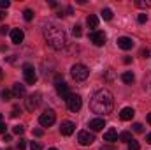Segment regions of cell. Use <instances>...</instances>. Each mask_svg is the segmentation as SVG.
I'll return each instance as SVG.
<instances>
[{"mask_svg": "<svg viewBox=\"0 0 151 150\" xmlns=\"http://www.w3.org/2000/svg\"><path fill=\"white\" fill-rule=\"evenodd\" d=\"M118 140H119V141H127V143H128V141H132V133H128V131H123V133L118 136Z\"/></svg>", "mask_w": 151, "mask_h": 150, "instance_id": "ffe728a7", "label": "cell"}, {"mask_svg": "<svg viewBox=\"0 0 151 150\" xmlns=\"http://www.w3.org/2000/svg\"><path fill=\"white\" fill-rule=\"evenodd\" d=\"M4 18H5V14H4V12L0 11V20H4Z\"/></svg>", "mask_w": 151, "mask_h": 150, "instance_id": "b9f144b4", "label": "cell"}, {"mask_svg": "<svg viewBox=\"0 0 151 150\" xmlns=\"http://www.w3.org/2000/svg\"><path fill=\"white\" fill-rule=\"evenodd\" d=\"M25 147H27V140H23V138H21V140L18 141V149H19V150H25Z\"/></svg>", "mask_w": 151, "mask_h": 150, "instance_id": "1f68e13d", "label": "cell"}, {"mask_svg": "<svg viewBox=\"0 0 151 150\" xmlns=\"http://www.w3.org/2000/svg\"><path fill=\"white\" fill-rule=\"evenodd\" d=\"M150 48H148V46H146V48H142V50H141V57H144V58H146V57H148V55H150Z\"/></svg>", "mask_w": 151, "mask_h": 150, "instance_id": "836d02e7", "label": "cell"}, {"mask_svg": "<svg viewBox=\"0 0 151 150\" xmlns=\"http://www.w3.org/2000/svg\"><path fill=\"white\" fill-rule=\"evenodd\" d=\"M74 131H76V124L74 122H70V120L62 122V125H60V133H62L63 136H70Z\"/></svg>", "mask_w": 151, "mask_h": 150, "instance_id": "30bf717a", "label": "cell"}, {"mask_svg": "<svg viewBox=\"0 0 151 150\" xmlns=\"http://www.w3.org/2000/svg\"><path fill=\"white\" fill-rule=\"evenodd\" d=\"M40 103H42L40 92H34V94H30V95L25 99V108H27L28 111H35L39 106H40Z\"/></svg>", "mask_w": 151, "mask_h": 150, "instance_id": "277c9868", "label": "cell"}, {"mask_svg": "<svg viewBox=\"0 0 151 150\" xmlns=\"http://www.w3.org/2000/svg\"><path fill=\"white\" fill-rule=\"evenodd\" d=\"M86 25L91 28V32H95V28L99 27V18H97L95 14H90V16L86 18Z\"/></svg>", "mask_w": 151, "mask_h": 150, "instance_id": "ac0fdd59", "label": "cell"}, {"mask_svg": "<svg viewBox=\"0 0 151 150\" xmlns=\"http://www.w3.org/2000/svg\"><path fill=\"white\" fill-rule=\"evenodd\" d=\"M34 134H35V136H42L44 131H42V129H34Z\"/></svg>", "mask_w": 151, "mask_h": 150, "instance_id": "8d00e7d4", "label": "cell"}, {"mask_svg": "<svg viewBox=\"0 0 151 150\" xmlns=\"http://www.w3.org/2000/svg\"><path fill=\"white\" fill-rule=\"evenodd\" d=\"M56 92H58V95H60L62 99H65V101H67V97L70 95L69 85H67L65 81H60V83H56Z\"/></svg>", "mask_w": 151, "mask_h": 150, "instance_id": "8fae6325", "label": "cell"}, {"mask_svg": "<svg viewBox=\"0 0 151 150\" xmlns=\"http://www.w3.org/2000/svg\"><path fill=\"white\" fill-rule=\"evenodd\" d=\"M0 122H2V113H0Z\"/></svg>", "mask_w": 151, "mask_h": 150, "instance_id": "ee69618b", "label": "cell"}, {"mask_svg": "<svg viewBox=\"0 0 151 150\" xmlns=\"http://www.w3.org/2000/svg\"><path fill=\"white\" fill-rule=\"evenodd\" d=\"M121 81L130 85V83H134V81H135V76H134V73H132V71H125V73L121 74Z\"/></svg>", "mask_w": 151, "mask_h": 150, "instance_id": "d6986e66", "label": "cell"}, {"mask_svg": "<svg viewBox=\"0 0 151 150\" xmlns=\"http://www.w3.org/2000/svg\"><path fill=\"white\" fill-rule=\"evenodd\" d=\"M23 74H25V81L28 85H34L37 81V74H35V69L32 64H23Z\"/></svg>", "mask_w": 151, "mask_h": 150, "instance_id": "ba28073f", "label": "cell"}, {"mask_svg": "<svg viewBox=\"0 0 151 150\" xmlns=\"http://www.w3.org/2000/svg\"><path fill=\"white\" fill-rule=\"evenodd\" d=\"M67 108H69V111L72 113H77L79 110H81V106H83V99L77 95V94H70L69 97H67Z\"/></svg>", "mask_w": 151, "mask_h": 150, "instance_id": "8992f818", "label": "cell"}, {"mask_svg": "<svg viewBox=\"0 0 151 150\" xmlns=\"http://www.w3.org/2000/svg\"><path fill=\"white\" fill-rule=\"evenodd\" d=\"M100 14H102V18H104V20H113V11H111L109 7L102 9V12H100Z\"/></svg>", "mask_w": 151, "mask_h": 150, "instance_id": "7402d4cb", "label": "cell"}, {"mask_svg": "<svg viewBox=\"0 0 151 150\" xmlns=\"http://www.w3.org/2000/svg\"><path fill=\"white\" fill-rule=\"evenodd\" d=\"M0 78H2V69H0Z\"/></svg>", "mask_w": 151, "mask_h": 150, "instance_id": "bcb514c9", "label": "cell"}, {"mask_svg": "<svg viewBox=\"0 0 151 150\" xmlns=\"http://www.w3.org/2000/svg\"><path fill=\"white\" fill-rule=\"evenodd\" d=\"M0 97H2V101H11V97H12V92L11 90H0Z\"/></svg>", "mask_w": 151, "mask_h": 150, "instance_id": "44dd1931", "label": "cell"}, {"mask_svg": "<svg viewBox=\"0 0 151 150\" xmlns=\"http://www.w3.org/2000/svg\"><path fill=\"white\" fill-rule=\"evenodd\" d=\"M30 150H42V145L37 143V141H32L30 143Z\"/></svg>", "mask_w": 151, "mask_h": 150, "instance_id": "f546056e", "label": "cell"}, {"mask_svg": "<svg viewBox=\"0 0 151 150\" xmlns=\"http://www.w3.org/2000/svg\"><path fill=\"white\" fill-rule=\"evenodd\" d=\"M25 94H27L25 85H21V83H14V85H12V95H14V97H23Z\"/></svg>", "mask_w": 151, "mask_h": 150, "instance_id": "2e32d148", "label": "cell"}, {"mask_svg": "<svg viewBox=\"0 0 151 150\" xmlns=\"http://www.w3.org/2000/svg\"><path fill=\"white\" fill-rule=\"evenodd\" d=\"M7 32H9V27H5V25H4V27H0V34H2V36H5Z\"/></svg>", "mask_w": 151, "mask_h": 150, "instance_id": "e575fe53", "label": "cell"}, {"mask_svg": "<svg viewBox=\"0 0 151 150\" xmlns=\"http://www.w3.org/2000/svg\"><path fill=\"white\" fill-rule=\"evenodd\" d=\"M100 150H116V149H114V147H111V145H104Z\"/></svg>", "mask_w": 151, "mask_h": 150, "instance_id": "74e56055", "label": "cell"}, {"mask_svg": "<svg viewBox=\"0 0 151 150\" xmlns=\"http://www.w3.org/2000/svg\"><path fill=\"white\" fill-rule=\"evenodd\" d=\"M104 127H106V120H104V118H93V120H90V129H91L93 133L102 131Z\"/></svg>", "mask_w": 151, "mask_h": 150, "instance_id": "4fadbf2b", "label": "cell"}, {"mask_svg": "<svg viewBox=\"0 0 151 150\" xmlns=\"http://www.w3.org/2000/svg\"><path fill=\"white\" fill-rule=\"evenodd\" d=\"M77 141H79V145H83V147H90V145L95 141V134L90 133V131H79V133H77Z\"/></svg>", "mask_w": 151, "mask_h": 150, "instance_id": "52a82bcc", "label": "cell"}, {"mask_svg": "<svg viewBox=\"0 0 151 150\" xmlns=\"http://www.w3.org/2000/svg\"><path fill=\"white\" fill-rule=\"evenodd\" d=\"M70 74H72V78H74L76 81H84L90 76V69L86 66H83V64H76L70 69Z\"/></svg>", "mask_w": 151, "mask_h": 150, "instance_id": "3957f363", "label": "cell"}, {"mask_svg": "<svg viewBox=\"0 0 151 150\" xmlns=\"http://www.w3.org/2000/svg\"><path fill=\"white\" fill-rule=\"evenodd\" d=\"M104 140H106V141H109V143L118 141V131H116V129H113V127H109V129L104 133Z\"/></svg>", "mask_w": 151, "mask_h": 150, "instance_id": "9a60e30c", "label": "cell"}, {"mask_svg": "<svg viewBox=\"0 0 151 150\" xmlns=\"http://www.w3.org/2000/svg\"><path fill=\"white\" fill-rule=\"evenodd\" d=\"M23 18H25L27 21H30V20L34 18V11H32V9H25V12H23Z\"/></svg>", "mask_w": 151, "mask_h": 150, "instance_id": "cb8c5ba5", "label": "cell"}, {"mask_svg": "<svg viewBox=\"0 0 151 150\" xmlns=\"http://www.w3.org/2000/svg\"><path fill=\"white\" fill-rule=\"evenodd\" d=\"M18 115H21V110H19L18 106H14V108H12V111H11V117H12V118H16Z\"/></svg>", "mask_w": 151, "mask_h": 150, "instance_id": "4dcf8cb0", "label": "cell"}, {"mask_svg": "<svg viewBox=\"0 0 151 150\" xmlns=\"http://www.w3.org/2000/svg\"><path fill=\"white\" fill-rule=\"evenodd\" d=\"M123 62H125V64H130V62H132V58H130V57H125V58H123Z\"/></svg>", "mask_w": 151, "mask_h": 150, "instance_id": "f35d334b", "label": "cell"}, {"mask_svg": "<svg viewBox=\"0 0 151 150\" xmlns=\"http://www.w3.org/2000/svg\"><path fill=\"white\" fill-rule=\"evenodd\" d=\"M118 46L121 48V50H132V46H134V41L130 37H118Z\"/></svg>", "mask_w": 151, "mask_h": 150, "instance_id": "5bb4252c", "label": "cell"}, {"mask_svg": "<svg viewBox=\"0 0 151 150\" xmlns=\"http://www.w3.org/2000/svg\"><path fill=\"white\" fill-rule=\"evenodd\" d=\"M11 5V2L9 0H0V9H7Z\"/></svg>", "mask_w": 151, "mask_h": 150, "instance_id": "d6a6232c", "label": "cell"}, {"mask_svg": "<svg viewBox=\"0 0 151 150\" xmlns=\"http://www.w3.org/2000/svg\"><path fill=\"white\" fill-rule=\"evenodd\" d=\"M4 141H11V136L9 134H4Z\"/></svg>", "mask_w": 151, "mask_h": 150, "instance_id": "ab89813d", "label": "cell"}, {"mask_svg": "<svg viewBox=\"0 0 151 150\" xmlns=\"http://www.w3.org/2000/svg\"><path fill=\"white\" fill-rule=\"evenodd\" d=\"M139 141H135V140H132V141H128V150H139Z\"/></svg>", "mask_w": 151, "mask_h": 150, "instance_id": "484cf974", "label": "cell"}, {"mask_svg": "<svg viewBox=\"0 0 151 150\" xmlns=\"http://www.w3.org/2000/svg\"><path fill=\"white\" fill-rule=\"evenodd\" d=\"M55 120H56V113L53 111V110H44V111L40 113V117H39V124H40L42 127L53 125Z\"/></svg>", "mask_w": 151, "mask_h": 150, "instance_id": "5b68a950", "label": "cell"}, {"mask_svg": "<svg viewBox=\"0 0 151 150\" xmlns=\"http://www.w3.org/2000/svg\"><path fill=\"white\" fill-rule=\"evenodd\" d=\"M132 129H134L135 133H142V131H144V127H142V124H139V122H135V124L132 125Z\"/></svg>", "mask_w": 151, "mask_h": 150, "instance_id": "83f0119b", "label": "cell"}, {"mask_svg": "<svg viewBox=\"0 0 151 150\" xmlns=\"http://www.w3.org/2000/svg\"><path fill=\"white\" fill-rule=\"evenodd\" d=\"M137 21H139V23H146V21H148V14H146V12L139 14V16H137Z\"/></svg>", "mask_w": 151, "mask_h": 150, "instance_id": "f1b7e54d", "label": "cell"}, {"mask_svg": "<svg viewBox=\"0 0 151 150\" xmlns=\"http://www.w3.org/2000/svg\"><path fill=\"white\" fill-rule=\"evenodd\" d=\"M23 39H25V32H23L21 28H12V30H11V41H12L14 44H21Z\"/></svg>", "mask_w": 151, "mask_h": 150, "instance_id": "7c38bea8", "label": "cell"}, {"mask_svg": "<svg viewBox=\"0 0 151 150\" xmlns=\"http://www.w3.org/2000/svg\"><path fill=\"white\" fill-rule=\"evenodd\" d=\"M44 39H46L47 46H51L53 50H62V48H65V44H67V36H65V32H63L60 27H56V25H47V27L44 28Z\"/></svg>", "mask_w": 151, "mask_h": 150, "instance_id": "7a4b0ae2", "label": "cell"}, {"mask_svg": "<svg viewBox=\"0 0 151 150\" xmlns=\"http://www.w3.org/2000/svg\"><path fill=\"white\" fill-rule=\"evenodd\" d=\"M134 115H135L134 108H123L121 113H119V118H121V120H132V118H134Z\"/></svg>", "mask_w": 151, "mask_h": 150, "instance_id": "e0dca14e", "label": "cell"}, {"mask_svg": "<svg viewBox=\"0 0 151 150\" xmlns=\"http://www.w3.org/2000/svg\"><path fill=\"white\" fill-rule=\"evenodd\" d=\"M146 141H148V143H150V145H151V133H150V134H148V136H146Z\"/></svg>", "mask_w": 151, "mask_h": 150, "instance_id": "60d3db41", "label": "cell"}, {"mask_svg": "<svg viewBox=\"0 0 151 150\" xmlns=\"http://www.w3.org/2000/svg\"><path fill=\"white\" fill-rule=\"evenodd\" d=\"M72 34H74V37H81V36H83V30H81L79 25H74V27H72Z\"/></svg>", "mask_w": 151, "mask_h": 150, "instance_id": "d4e9b609", "label": "cell"}, {"mask_svg": "<svg viewBox=\"0 0 151 150\" xmlns=\"http://www.w3.org/2000/svg\"><path fill=\"white\" fill-rule=\"evenodd\" d=\"M12 133H14V134H23V133H25V127H23V125H14V127H12Z\"/></svg>", "mask_w": 151, "mask_h": 150, "instance_id": "4316f807", "label": "cell"}, {"mask_svg": "<svg viewBox=\"0 0 151 150\" xmlns=\"http://www.w3.org/2000/svg\"><path fill=\"white\" fill-rule=\"evenodd\" d=\"M90 108H91L93 113H99V115H104V117L109 115L114 108L113 94H111L109 90H106V88L95 92L93 97H91V101H90Z\"/></svg>", "mask_w": 151, "mask_h": 150, "instance_id": "6da1fadb", "label": "cell"}, {"mask_svg": "<svg viewBox=\"0 0 151 150\" xmlns=\"http://www.w3.org/2000/svg\"><path fill=\"white\" fill-rule=\"evenodd\" d=\"M90 41L95 44V46H104L106 44V34L102 30H95L90 34Z\"/></svg>", "mask_w": 151, "mask_h": 150, "instance_id": "9c48e42d", "label": "cell"}, {"mask_svg": "<svg viewBox=\"0 0 151 150\" xmlns=\"http://www.w3.org/2000/svg\"><path fill=\"white\" fill-rule=\"evenodd\" d=\"M5 129H7V127H5V124H4V122H0V134H5Z\"/></svg>", "mask_w": 151, "mask_h": 150, "instance_id": "d590c367", "label": "cell"}, {"mask_svg": "<svg viewBox=\"0 0 151 150\" xmlns=\"http://www.w3.org/2000/svg\"><path fill=\"white\" fill-rule=\"evenodd\" d=\"M135 5H137V7H144V9H146V7H151V2H150V0H137V2H135Z\"/></svg>", "mask_w": 151, "mask_h": 150, "instance_id": "603a6c76", "label": "cell"}, {"mask_svg": "<svg viewBox=\"0 0 151 150\" xmlns=\"http://www.w3.org/2000/svg\"><path fill=\"white\" fill-rule=\"evenodd\" d=\"M47 150H58V149H47Z\"/></svg>", "mask_w": 151, "mask_h": 150, "instance_id": "f6af8a7d", "label": "cell"}, {"mask_svg": "<svg viewBox=\"0 0 151 150\" xmlns=\"http://www.w3.org/2000/svg\"><path fill=\"white\" fill-rule=\"evenodd\" d=\"M148 124H151V113H148Z\"/></svg>", "mask_w": 151, "mask_h": 150, "instance_id": "7bdbcfd3", "label": "cell"}]
</instances>
